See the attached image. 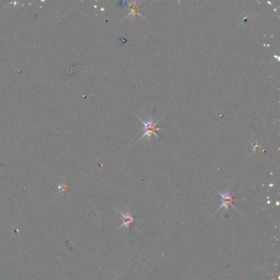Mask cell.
<instances>
[{"instance_id":"obj_1","label":"cell","mask_w":280,"mask_h":280,"mask_svg":"<svg viewBox=\"0 0 280 280\" xmlns=\"http://www.w3.org/2000/svg\"><path fill=\"white\" fill-rule=\"evenodd\" d=\"M139 120L142 123V124L144 125V131H145V134L141 136L140 140H141L142 138H144L145 136H147L148 141H150L151 140V136L155 135L156 136V137L159 138V136L156 134V131L160 130V128H158L157 126V122L153 121L151 118H150L147 122L143 121L141 118H139Z\"/></svg>"},{"instance_id":"obj_2","label":"cell","mask_w":280,"mask_h":280,"mask_svg":"<svg viewBox=\"0 0 280 280\" xmlns=\"http://www.w3.org/2000/svg\"><path fill=\"white\" fill-rule=\"evenodd\" d=\"M136 14H139L138 13V4L137 3L133 2V3H131L130 4V13L128 14V17L131 15L136 16Z\"/></svg>"},{"instance_id":"obj_3","label":"cell","mask_w":280,"mask_h":280,"mask_svg":"<svg viewBox=\"0 0 280 280\" xmlns=\"http://www.w3.org/2000/svg\"><path fill=\"white\" fill-rule=\"evenodd\" d=\"M122 216L123 217V220H124L123 225H128V224H130L133 221L132 218V216H131L130 214H128V215L122 214Z\"/></svg>"},{"instance_id":"obj_4","label":"cell","mask_w":280,"mask_h":280,"mask_svg":"<svg viewBox=\"0 0 280 280\" xmlns=\"http://www.w3.org/2000/svg\"><path fill=\"white\" fill-rule=\"evenodd\" d=\"M58 188H59V190L64 191V190H66V188H67V186L61 185V186H59V187H58Z\"/></svg>"}]
</instances>
